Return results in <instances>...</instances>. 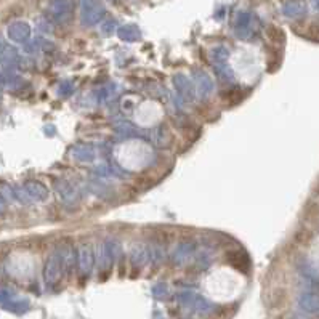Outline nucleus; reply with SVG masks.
<instances>
[{"mask_svg":"<svg viewBox=\"0 0 319 319\" xmlns=\"http://www.w3.org/2000/svg\"><path fill=\"white\" fill-rule=\"evenodd\" d=\"M177 300L182 306H186V308H191L196 313H201V315H208V313H212L213 308H215L212 301H208L199 294L189 292V291H183L177 294Z\"/></svg>","mask_w":319,"mask_h":319,"instance_id":"nucleus-1","label":"nucleus"},{"mask_svg":"<svg viewBox=\"0 0 319 319\" xmlns=\"http://www.w3.org/2000/svg\"><path fill=\"white\" fill-rule=\"evenodd\" d=\"M258 20L252 11H237L234 16V31L241 39H253Z\"/></svg>","mask_w":319,"mask_h":319,"instance_id":"nucleus-2","label":"nucleus"},{"mask_svg":"<svg viewBox=\"0 0 319 319\" xmlns=\"http://www.w3.org/2000/svg\"><path fill=\"white\" fill-rule=\"evenodd\" d=\"M106 18V8L98 2L80 3V20L85 26H96Z\"/></svg>","mask_w":319,"mask_h":319,"instance_id":"nucleus-3","label":"nucleus"},{"mask_svg":"<svg viewBox=\"0 0 319 319\" xmlns=\"http://www.w3.org/2000/svg\"><path fill=\"white\" fill-rule=\"evenodd\" d=\"M65 274V268H63V255L61 249H56L50 253V257L45 263L44 270V277L47 284H56L61 279V276Z\"/></svg>","mask_w":319,"mask_h":319,"instance_id":"nucleus-4","label":"nucleus"},{"mask_svg":"<svg viewBox=\"0 0 319 319\" xmlns=\"http://www.w3.org/2000/svg\"><path fill=\"white\" fill-rule=\"evenodd\" d=\"M193 84L196 89V95H199L201 98H210L215 91L213 79L202 69H194L193 71Z\"/></svg>","mask_w":319,"mask_h":319,"instance_id":"nucleus-5","label":"nucleus"},{"mask_svg":"<svg viewBox=\"0 0 319 319\" xmlns=\"http://www.w3.org/2000/svg\"><path fill=\"white\" fill-rule=\"evenodd\" d=\"M95 265V251L90 244H82L77 251V270L80 276H90Z\"/></svg>","mask_w":319,"mask_h":319,"instance_id":"nucleus-6","label":"nucleus"},{"mask_svg":"<svg viewBox=\"0 0 319 319\" xmlns=\"http://www.w3.org/2000/svg\"><path fill=\"white\" fill-rule=\"evenodd\" d=\"M74 3L72 2H51L48 5V15L53 23L65 24L72 18Z\"/></svg>","mask_w":319,"mask_h":319,"instance_id":"nucleus-7","label":"nucleus"},{"mask_svg":"<svg viewBox=\"0 0 319 319\" xmlns=\"http://www.w3.org/2000/svg\"><path fill=\"white\" fill-rule=\"evenodd\" d=\"M53 186L56 194L60 196V199L66 205H72L79 201V189L71 182H68V180H56Z\"/></svg>","mask_w":319,"mask_h":319,"instance_id":"nucleus-8","label":"nucleus"},{"mask_svg":"<svg viewBox=\"0 0 319 319\" xmlns=\"http://www.w3.org/2000/svg\"><path fill=\"white\" fill-rule=\"evenodd\" d=\"M20 65V53L8 44H0V68L5 72H10Z\"/></svg>","mask_w":319,"mask_h":319,"instance_id":"nucleus-9","label":"nucleus"},{"mask_svg":"<svg viewBox=\"0 0 319 319\" xmlns=\"http://www.w3.org/2000/svg\"><path fill=\"white\" fill-rule=\"evenodd\" d=\"M173 87H175V90L178 91L180 98H183V100L193 101L194 98H196L194 84H193V80L188 77V75L177 74L175 77H173Z\"/></svg>","mask_w":319,"mask_h":319,"instance_id":"nucleus-10","label":"nucleus"},{"mask_svg":"<svg viewBox=\"0 0 319 319\" xmlns=\"http://www.w3.org/2000/svg\"><path fill=\"white\" fill-rule=\"evenodd\" d=\"M196 255V242H180L172 252V262L175 265H184Z\"/></svg>","mask_w":319,"mask_h":319,"instance_id":"nucleus-11","label":"nucleus"},{"mask_svg":"<svg viewBox=\"0 0 319 319\" xmlns=\"http://www.w3.org/2000/svg\"><path fill=\"white\" fill-rule=\"evenodd\" d=\"M7 34L10 40H13L16 44H26L31 39V26L24 21H15L11 23L7 29Z\"/></svg>","mask_w":319,"mask_h":319,"instance_id":"nucleus-12","label":"nucleus"},{"mask_svg":"<svg viewBox=\"0 0 319 319\" xmlns=\"http://www.w3.org/2000/svg\"><path fill=\"white\" fill-rule=\"evenodd\" d=\"M95 251V263L98 266L100 271H108L111 266L114 265L113 258H111V253H109V249L106 241H100L98 244L93 247Z\"/></svg>","mask_w":319,"mask_h":319,"instance_id":"nucleus-13","label":"nucleus"},{"mask_svg":"<svg viewBox=\"0 0 319 319\" xmlns=\"http://www.w3.org/2000/svg\"><path fill=\"white\" fill-rule=\"evenodd\" d=\"M297 303L300 306V310H303L305 313H310V315H318L319 313V295L316 294H311V292L300 294Z\"/></svg>","mask_w":319,"mask_h":319,"instance_id":"nucleus-14","label":"nucleus"},{"mask_svg":"<svg viewBox=\"0 0 319 319\" xmlns=\"http://www.w3.org/2000/svg\"><path fill=\"white\" fill-rule=\"evenodd\" d=\"M226 260L228 263L233 266V268L239 270L241 273H247L249 266H251V260H249V255L242 251H233L226 253Z\"/></svg>","mask_w":319,"mask_h":319,"instance_id":"nucleus-15","label":"nucleus"},{"mask_svg":"<svg viewBox=\"0 0 319 319\" xmlns=\"http://www.w3.org/2000/svg\"><path fill=\"white\" fill-rule=\"evenodd\" d=\"M23 188L27 193V196L31 197V201H45L48 197V189L44 183L40 182H26L23 184Z\"/></svg>","mask_w":319,"mask_h":319,"instance_id":"nucleus-16","label":"nucleus"},{"mask_svg":"<svg viewBox=\"0 0 319 319\" xmlns=\"http://www.w3.org/2000/svg\"><path fill=\"white\" fill-rule=\"evenodd\" d=\"M71 154L74 159L80 162H93L96 158V149L90 144H75L71 149Z\"/></svg>","mask_w":319,"mask_h":319,"instance_id":"nucleus-17","label":"nucleus"},{"mask_svg":"<svg viewBox=\"0 0 319 319\" xmlns=\"http://www.w3.org/2000/svg\"><path fill=\"white\" fill-rule=\"evenodd\" d=\"M63 255V268H65V274H71L72 270L77 266V252L74 251L71 244H66L61 249Z\"/></svg>","mask_w":319,"mask_h":319,"instance_id":"nucleus-18","label":"nucleus"},{"mask_svg":"<svg viewBox=\"0 0 319 319\" xmlns=\"http://www.w3.org/2000/svg\"><path fill=\"white\" fill-rule=\"evenodd\" d=\"M282 15L291 20L301 18L306 13V5L303 2H284L281 5Z\"/></svg>","mask_w":319,"mask_h":319,"instance_id":"nucleus-19","label":"nucleus"},{"mask_svg":"<svg viewBox=\"0 0 319 319\" xmlns=\"http://www.w3.org/2000/svg\"><path fill=\"white\" fill-rule=\"evenodd\" d=\"M117 37L124 42H137L141 37V32L137 24H124L117 27Z\"/></svg>","mask_w":319,"mask_h":319,"instance_id":"nucleus-20","label":"nucleus"},{"mask_svg":"<svg viewBox=\"0 0 319 319\" xmlns=\"http://www.w3.org/2000/svg\"><path fill=\"white\" fill-rule=\"evenodd\" d=\"M210 60H212L213 68H215V66L228 65L229 50L226 48V47H223V45H215V47L210 48Z\"/></svg>","mask_w":319,"mask_h":319,"instance_id":"nucleus-21","label":"nucleus"},{"mask_svg":"<svg viewBox=\"0 0 319 319\" xmlns=\"http://www.w3.org/2000/svg\"><path fill=\"white\" fill-rule=\"evenodd\" d=\"M298 271L310 281H319V268L311 262H301L298 265Z\"/></svg>","mask_w":319,"mask_h":319,"instance_id":"nucleus-22","label":"nucleus"},{"mask_svg":"<svg viewBox=\"0 0 319 319\" xmlns=\"http://www.w3.org/2000/svg\"><path fill=\"white\" fill-rule=\"evenodd\" d=\"M115 91H117V87H115L114 84H108V85L101 87V89H98L95 91V96H96L98 103H108L109 100H113L114 98Z\"/></svg>","mask_w":319,"mask_h":319,"instance_id":"nucleus-23","label":"nucleus"},{"mask_svg":"<svg viewBox=\"0 0 319 319\" xmlns=\"http://www.w3.org/2000/svg\"><path fill=\"white\" fill-rule=\"evenodd\" d=\"M132 262L135 263V265H138V266H143V265H146L148 262H151L148 247L138 246V247L133 249V252H132Z\"/></svg>","mask_w":319,"mask_h":319,"instance_id":"nucleus-24","label":"nucleus"},{"mask_svg":"<svg viewBox=\"0 0 319 319\" xmlns=\"http://www.w3.org/2000/svg\"><path fill=\"white\" fill-rule=\"evenodd\" d=\"M148 251H149L151 262H153L154 265H160L165 260V251H164V247H162V246L154 244V246L148 247Z\"/></svg>","mask_w":319,"mask_h":319,"instance_id":"nucleus-25","label":"nucleus"},{"mask_svg":"<svg viewBox=\"0 0 319 319\" xmlns=\"http://www.w3.org/2000/svg\"><path fill=\"white\" fill-rule=\"evenodd\" d=\"M194 258H196V263L199 265L201 268H207L213 260V252L208 251V249H202V251L196 252Z\"/></svg>","mask_w":319,"mask_h":319,"instance_id":"nucleus-26","label":"nucleus"},{"mask_svg":"<svg viewBox=\"0 0 319 319\" xmlns=\"http://www.w3.org/2000/svg\"><path fill=\"white\" fill-rule=\"evenodd\" d=\"M266 34H268V37L276 44L286 42V34H284L282 29L277 27V26H268V27H266Z\"/></svg>","mask_w":319,"mask_h":319,"instance_id":"nucleus-27","label":"nucleus"},{"mask_svg":"<svg viewBox=\"0 0 319 319\" xmlns=\"http://www.w3.org/2000/svg\"><path fill=\"white\" fill-rule=\"evenodd\" d=\"M108 244V249H109V253H111V258L113 262H119L120 258H122V246H120L119 241L115 239H111V241H106Z\"/></svg>","mask_w":319,"mask_h":319,"instance_id":"nucleus-28","label":"nucleus"},{"mask_svg":"<svg viewBox=\"0 0 319 319\" xmlns=\"http://www.w3.org/2000/svg\"><path fill=\"white\" fill-rule=\"evenodd\" d=\"M215 72L218 74V77L222 79L223 82H234V72L231 71V68L228 65L215 66Z\"/></svg>","mask_w":319,"mask_h":319,"instance_id":"nucleus-29","label":"nucleus"},{"mask_svg":"<svg viewBox=\"0 0 319 319\" xmlns=\"http://www.w3.org/2000/svg\"><path fill=\"white\" fill-rule=\"evenodd\" d=\"M15 298H18V295H16L15 292L8 291V289H0V306H3L5 310L8 308V305Z\"/></svg>","mask_w":319,"mask_h":319,"instance_id":"nucleus-30","label":"nucleus"},{"mask_svg":"<svg viewBox=\"0 0 319 319\" xmlns=\"http://www.w3.org/2000/svg\"><path fill=\"white\" fill-rule=\"evenodd\" d=\"M117 132L124 137H140L141 135V132L138 130L135 125H130V124L117 125Z\"/></svg>","mask_w":319,"mask_h":319,"instance_id":"nucleus-31","label":"nucleus"},{"mask_svg":"<svg viewBox=\"0 0 319 319\" xmlns=\"http://www.w3.org/2000/svg\"><path fill=\"white\" fill-rule=\"evenodd\" d=\"M74 93V84L72 82H63L60 87H58V95L60 96H71Z\"/></svg>","mask_w":319,"mask_h":319,"instance_id":"nucleus-32","label":"nucleus"},{"mask_svg":"<svg viewBox=\"0 0 319 319\" xmlns=\"http://www.w3.org/2000/svg\"><path fill=\"white\" fill-rule=\"evenodd\" d=\"M313 239V233H310L308 229H300L297 234H295V241L298 244H308V242Z\"/></svg>","mask_w":319,"mask_h":319,"instance_id":"nucleus-33","label":"nucleus"},{"mask_svg":"<svg viewBox=\"0 0 319 319\" xmlns=\"http://www.w3.org/2000/svg\"><path fill=\"white\" fill-rule=\"evenodd\" d=\"M0 196H2L5 201H13L15 199L13 188L8 186V184H0Z\"/></svg>","mask_w":319,"mask_h":319,"instance_id":"nucleus-34","label":"nucleus"},{"mask_svg":"<svg viewBox=\"0 0 319 319\" xmlns=\"http://www.w3.org/2000/svg\"><path fill=\"white\" fill-rule=\"evenodd\" d=\"M167 294H169V291H167V286L165 284H158V286H154V295L158 298H165L167 297Z\"/></svg>","mask_w":319,"mask_h":319,"instance_id":"nucleus-35","label":"nucleus"},{"mask_svg":"<svg viewBox=\"0 0 319 319\" xmlns=\"http://www.w3.org/2000/svg\"><path fill=\"white\" fill-rule=\"evenodd\" d=\"M114 27H115V23H114V21H106V23H103V26H101V32H103V34H106V36H109V34H113Z\"/></svg>","mask_w":319,"mask_h":319,"instance_id":"nucleus-36","label":"nucleus"},{"mask_svg":"<svg viewBox=\"0 0 319 319\" xmlns=\"http://www.w3.org/2000/svg\"><path fill=\"white\" fill-rule=\"evenodd\" d=\"M5 208H7V201L0 196V212H5Z\"/></svg>","mask_w":319,"mask_h":319,"instance_id":"nucleus-37","label":"nucleus"},{"mask_svg":"<svg viewBox=\"0 0 319 319\" xmlns=\"http://www.w3.org/2000/svg\"><path fill=\"white\" fill-rule=\"evenodd\" d=\"M289 319H308L306 316H301V315H294V316H291Z\"/></svg>","mask_w":319,"mask_h":319,"instance_id":"nucleus-38","label":"nucleus"},{"mask_svg":"<svg viewBox=\"0 0 319 319\" xmlns=\"http://www.w3.org/2000/svg\"><path fill=\"white\" fill-rule=\"evenodd\" d=\"M2 85H3V77H2V74H0V89H2Z\"/></svg>","mask_w":319,"mask_h":319,"instance_id":"nucleus-39","label":"nucleus"},{"mask_svg":"<svg viewBox=\"0 0 319 319\" xmlns=\"http://www.w3.org/2000/svg\"><path fill=\"white\" fill-rule=\"evenodd\" d=\"M315 5H316V7H318V8H319V2H316V3H315Z\"/></svg>","mask_w":319,"mask_h":319,"instance_id":"nucleus-40","label":"nucleus"}]
</instances>
